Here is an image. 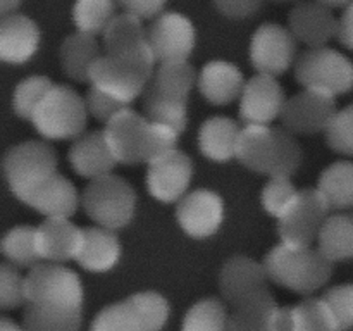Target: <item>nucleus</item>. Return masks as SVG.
I'll return each instance as SVG.
<instances>
[{"mask_svg": "<svg viewBox=\"0 0 353 331\" xmlns=\"http://www.w3.org/2000/svg\"><path fill=\"white\" fill-rule=\"evenodd\" d=\"M241 128L230 117L216 116L202 124L199 133L200 150L205 157L217 162H226L236 157V145Z\"/></svg>", "mask_w": 353, "mask_h": 331, "instance_id": "obj_27", "label": "nucleus"}, {"mask_svg": "<svg viewBox=\"0 0 353 331\" xmlns=\"http://www.w3.org/2000/svg\"><path fill=\"white\" fill-rule=\"evenodd\" d=\"M324 131L327 145L333 150L353 155V106L338 110Z\"/></svg>", "mask_w": 353, "mask_h": 331, "instance_id": "obj_40", "label": "nucleus"}, {"mask_svg": "<svg viewBox=\"0 0 353 331\" xmlns=\"http://www.w3.org/2000/svg\"><path fill=\"white\" fill-rule=\"evenodd\" d=\"M285 92L272 74L248 79L240 97V117L247 124H269L285 109Z\"/></svg>", "mask_w": 353, "mask_h": 331, "instance_id": "obj_16", "label": "nucleus"}, {"mask_svg": "<svg viewBox=\"0 0 353 331\" xmlns=\"http://www.w3.org/2000/svg\"><path fill=\"white\" fill-rule=\"evenodd\" d=\"M269 279L302 295L323 288L333 272V261L321 250L281 243L264 261Z\"/></svg>", "mask_w": 353, "mask_h": 331, "instance_id": "obj_4", "label": "nucleus"}, {"mask_svg": "<svg viewBox=\"0 0 353 331\" xmlns=\"http://www.w3.org/2000/svg\"><path fill=\"white\" fill-rule=\"evenodd\" d=\"M264 0H216V6L230 17H247L261 9Z\"/></svg>", "mask_w": 353, "mask_h": 331, "instance_id": "obj_44", "label": "nucleus"}, {"mask_svg": "<svg viewBox=\"0 0 353 331\" xmlns=\"http://www.w3.org/2000/svg\"><path fill=\"white\" fill-rule=\"evenodd\" d=\"M26 302V278L12 264L3 262L0 268V305L2 309H16Z\"/></svg>", "mask_w": 353, "mask_h": 331, "instance_id": "obj_41", "label": "nucleus"}, {"mask_svg": "<svg viewBox=\"0 0 353 331\" xmlns=\"http://www.w3.org/2000/svg\"><path fill=\"white\" fill-rule=\"evenodd\" d=\"M272 2H293V0H272Z\"/></svg>", "mask_w": 353, "mask_h": 331, "instance_id": "obj_51", "label": "nucleus"}, {"mask_svg": "<svg viewBox=\"0 0 353 331\" xmlns=\"http://www.w3.org/2000/svg\"><path fill=\"white\" fill-rule=\"evenodd\" d=\"M103 134L117 162L137 164L174 150L179 133L126 107L105 123Z\"/></svg>", "mask_w": 353, "mask_h": 331, "instance_id": "obj_1", "label": "nucleus"}, {"mask_svg": "<svg viewBox=\"0 0 353 331\" xmlns=\"http://www.w3.org/2000/svg\"><path fill=\"white\" fill-rule=\"evenodd\" d=\"M21 0H0V12L2 16H9L17 6H19Z\"/></svg>", "mask_w": 353, "mask_h": 331, "instance_id": "obj_48", "label": "nucleus"}, {"mask_svg": "<svg viewBox=\"0 0 353 331\" xmlns=\"http://www.w3.org/2000/svg\"><path fill=\"white\" fill-rule=\"evenodd\" d=\"M334 114L336 106L333 95L307 88L305 92L296 93L286 100L281 121L286 130L293 133L310 134L326 130Z\"/></svg>", "mask_w": 353, "mask_h": 331, "instance_id": "obj_15", "label": "nucleus"}, {"mask_svg": "<svg viewBox=\"0 0 353 331\" xmlns=\"http://www.w3.org/2000/svg\"><path fill=\"white\" fill-rule=\"evenodd\" d=\"M3 174L19 200L57 174V155L43 141H24L9 148L3 157Z\"/></svg>", "mask_w": 353, "mask_h": 331, "instance_id": "obj_8", "label": "nucleus"}, {"mask_svg": "<svg viewBox=\"0 0 353 331\" xmlns=\"http://www.w3.org/2000/svg\"><path fill=\"white\" fill-rule=\"evenodd\" d=\"M321 299L326 302L340 331L353 328V285H338L327 290Z\"/></svg>", "mask_w": 353, "mask_h": 331, "instance_id": "obj_42", "label": "nucleus"}, {"mask_svg": "<svg viewBox=\"0 0 353 331\" xmlns=\"http://www.w3.org/2000/svg\"><path fill=\"white\" fill-rule=\"evenodd\" d=\"M276 331H295V319H293V307H279L278 324Z\"/></svg>", "mask_w": 353, "mask_h": 331, "instance_id": "obj_47", "label": "nucleus"}, {"mask_svg": "<svg viewBox=\"0 0 353 331\" xmlns=\"http://www.w3.org/2000/svg\"><path fill=\"white\" fill-rule=\"evenodd\" d=\"M243 74L234 64L226 61H212L202 68L199 74V88L202 95L216 106L233 102L243 92Z\"/></svg>", "mask_w": 353, "mask_h": 331, "instance_id": "obj_24", "label": "nucleus"}, {"mask_svg": "<svg viewBox=\"0 0 353 331\" xmlns=\"http://www.w3.org/2000/svg\"><path fill=\"white\" fill-rule=\"evenodd\" d=\"M102 34L107 54H134L150 48L147 30L141 26V17L131 12L114 17Z\"/></svg>", "mask_w": 353, "mask_h": 331, "instance_id": "obj_28", "label": "nucleus"}, {"mask_svg": "<svg viewBox=\"0 0 353 331\" xmlns=\"http://www.w3.org/2000/svg\"><path fill=\"white\" fill-rule=\"evenodd\" d=\"M236 159L248 169L269 176H292L302 162L299 141L281 128L247 124L241 128Z\"/></svg>", "mask_w": 353, "mask_h": 331, "instance_id": "obj_2", "label": "nucleus"}, {"mask_svg": "<svg viewBox=\"0 0 353 331\" xmlns=\"http://www.w3.org/2000/svg\"><path fill=\"white\" fill-rule=\"evenodd\" d=\"M295 331H340L330 307L323 299L303 300L293 307Z\"/></svg>", "mask_w": 353, "mask_h": 331, "instance_id": "obj_37", "label": "nucleus"}, {"mask_svg": "<svg viewBox=\"0 0 353 331\" xmlns=\"http://www.w3.org/2000/svg\"><path fill=\"white\" fill-rule=\"evenodd\" d=\"M2 254L12 264L34 268L40 264L41 254L38 247V228L16 226L3 237Z\"/></svg>", "mask_w": 353, "mask_h": 331, "instance_id": "obj_34", "label": "nucleus"}, {"mask_svg": "<svg viewBox=\"0 0 353 331\" xmlns=\"http://www.w3.org/2000/svg\"><path fill=\"white\" fill-rule=\"evenodd\" d=\"M83 207L97 224L109 230H119L133 219L137 193L133 186L119 176H100L92 179L83 192Z\"/></svg>", "mask_w": 353, "mask_h": 331, "instance_id": "obj_7", "label": "nucleus"}, {"mask_svg": "<svg viewBox=\"0 0 353 331\" xmlns=\"http://www.w3.org/2000/svg\"><path fill=\"white\" fill-rule=\"evenodd\" d=\"M99 57L100 47L95 40V34L78 31L62 41V69L69 78L76 79V81H88L90 71Z\"/></svg>", "mask_w": 353, "mask_h": 331, "instance_id": "obj_29", "label": "nucleus"}, {"mask_svg": "<svg viewBox=\"0 0 353 331\" xmlns=\"http://www.w3.org/2000/svg\"><path fill=\"white\" fill-rule=\"evenodd\" d=\"M290 31L296 41L310 48L324 47L334 34H338V21L330 7L321 2H300L290 12Z\"/></svg>", "mask_w": 353, "mask_h": 331, "instance_id": "obj_19", "label": "nucleus"}, {"mask_svg": "<svg viewBox=\"0 0 353 331\" xmlns=\"http://www.w3.org/2000/svg\"><path fill=\"white\" fill-rule=\"evenodd\" d=\"M192 176V159L185 152L174 148V150L148 162V192L161 202H176L186 195Z\"/></svg>", "mask_w": 353, "mask_h": 331, "instance_id": "obj_14", "label": "nucleus"}, {"mask_svg": "<svg viewBox=\"0 0 353 331\" xmlns=\"http://www.w3.org/2000/svg\"><path fill=\"white\" fill-rule=\"evenodd\" d=\"M268 279L264 264L248 257H233L221 269V293L228 303L236 307L250 297L269 290Z\"/></svg>", "mask_w": 353, "mask_h": 331, "instance_id": "obj_18", "label": "nucleus"}, {"mask_svg": "<svg viewBox=\"0 0 353 331\" xmlns=\"http://www.w3.org/2000/svg\"><path fill=\"white\" fill-rule=\"evenodd\" d=\"M179 226L193 238H207L217 231L224 217V202L216 192L195 190L179 200L176 209Z\"/></svg>", "mask_w": 353, "mask_h": 331, "instance_id": "obj_17", "label": "nucleus"}, {"mask_svg": "<svg viewBox=\"0 0 353 331\" xmlns=\"http://www.w3.org/2000/svg\"><path fill=\"white\" fill-rule=\"evenodd\" d=\"M86 107H88V112H92V116H95L100 121H109L116 116L117 112H121L123 109H126V103L119 102V100L112 99L110 95H107L102 90L92 86L86 95Z\"/></svg>", "mask_w": 353, "mask_h": 331, "instance_id": "obj_43", "label": "nucleus"}, {"mask_svg": "<svg viewBox=\"0 0 353 331\" xmlns=\"http://www.w3.org/2000/svg\"><path fill=\"white\" fill-rule=\"evenodd\" d=\"M319 192L331 209L353 207V162H334L319 178Z\"/></svg>", "mask_w": 353, "mask_h": 331, "instance_id": "obj_32", "label": "nucleus"}, {"mask_svg": "<svg viewBox=\"0 0 353 331\" xmlns=\"http://www.w3.org/2000/svg\"><path fill=\"white\" fill-rule=\"evenodd\" d=\"M40 45L37 23L23 14H9L0 23V57L6 62L23 64L30 61Z\"/></svg>", "mask_w": 353, "mask_h": 331, "instance_id": "obj_21", "label": "nucleus"}, {"mask_svg": "<svg viewBox=\"0 0 353 331\" xmlns=\"http://www.w3.org/2000/svg\"><path fill=\"white\" fill-rule=\"evenodd\" d=\"M86 102L72 88L54 85L34 109L31 123L48 140H72L86 126Z\"/></svg>", "mask_w": 353, "mask_h": 331, "instance_id": "obj_6", "label": "nucleus"}, {"mask_svg": "<svg viewBox=\"0 0 353 331\" xmlns=\"http://www.w3.org/2000/svg\"><path fill=\"white\" fill-rule=\"evenodd\" d=\"M90 331H148L143 314L133 297L103 307L93 319Z\"/></svg>", "mask_w": 353, "mask_h": 331, "instance_id": "obj_33", "label": "nucleus"}, {"mask_svg": "<svg viewBox=\"0 0 353 331\" xmlns=\"http://www.w3.org/2000/svg\"><path fill=\"white\" fill-rule=\"evenodd\" d=\"M338 37L345 47L353 50V2L348 3L343 16L338 21Z\"/></svg>", "mask_w": 353, "mask_h": 331, "instance_id": "obj_46", "label": "nucleus"}, {"mask_svg": "<svg viewBox=\"0 0 353 331\" xmlns=\"http://www.w3.org/2000/svg\"><path fill=\"white\" fill-rule=\"evenodd\" d=\"M85 230L69 221V217H47L38 226V247L41 259L50 262H65L78 257Z\"/></svg>", "mask_w": 353, "mask_h": 331, "instance_id": "obj_20", "label": "nucleus"}, {"mask_svg": "<svg viewBox=\"0 0 353 331\" xmlns=\"http://www.w3.org/2000/svg\"><path fill=\"white\" fill-rule=\"evenodd\" d=\"M181 331H230V316L217 299L200 300L186 312Z\"/></svg>", "mask_w": 353, "mask_h": 331, "instance_id": "obj_35", "label": "nucleus"}, {"mask_svg": "<svg viewBox=\"0 0 353 331\" xmlns=\"http://www.w3.org/2000/svg\"><path fill=\"white\" fill-rule=\"evenodd\" d=\"M26 299L43 305L83 309V285L74 271L57 262L37 264L26 276Z\"/></svg>", "mask_w": 353, "mask_h": 331, "instance_id": "obj_10", "label": "nucleus"}, {"mask_svg": "<svg viewBox=\"0 0 353 331\" xmlns=\"http://www.w3.org/2000/svg\"><path fill=\"white\" fill-rule=\"evenodd\" d=\"M299 190L295 188L288 176H271L262 190V205L271 216L281 217L295 202Z\"/></svg>", "mask_w": 353, "mask_h": 331, "instance_id": "obj_39", "label": "nucleus"}, {"mask_svg": "<svg viewBox=\"0 0 353 331\" xmlns=\"http://www.w3.org/2000/svg\"><path fill=\"white\" fill-rule=\"evenodd\" d=\"M331 205L319 188L299 192L295 202L279 217L278 233L281 241L293 247H310L327 219Z\"/></svg>", "mask_w": 353, "mask_h": 331, "instance_id": "obj_11", "label": "nucleus"}, {"mask_svg": "<svg viewBox=\"0 0 353 331\" xmlns=\"http://www.w3.org/2000/svg\"><path fill=\"white\" fill-rule=\"evenodd\" d=\"M126 12L138 17H157L164 7L165 0H119Z\"/></svg>", "mask_w": 353, "mask_h": 331, "instance_id": "obj_45", "label": "nucleus"}, {"mask_svg": "<svg viewBox=\"0 0 353 331\" xmlns=\"http://www.w3.org/2000/svg\"><path fill=\"white\" fill-rule=\"evenodd\" d=\"M319 250L330 261L353 259V214L327 217L319 233Z\"/></svg>", "mask_w": 353, "mask_h": 331, "instance_id": "obj_31", "label": "nucleus"}, {"mask_svg": "<svg viewBox=\"0 0 353 331\" xmlns=\"http://www.w3.org/2000/svg\"><path fill=\"white\" fill-rule=\"evenodd\" d=\"M0 331H24V330L17 326L14 321H10L9 317H2V319H0Z\"/></svg>", "mask_w": 353, "mask_h": 331, "instance_id": "obj_49", "label": "nucleus"}, {"mask_svg": "<svg viewBox=\"0 0 353 331\" xmlns=\"http://www.w3.org/2000/svg\"><path fill=\"white\" fill-rule=\"evenodd\" d=\"M152 48L134 54H103L97 59L90 71L92 86L102 90L112 99L130 103L145 92L154 74Z\"/></svg>", "mask_w": 353, "mask_h": 331, "instance_id": "obj_5", "label": "nucleus"}, {"mask_svg": "<svg viewBox=\"0 0 353 331\" xmlns=\"http://www.w3.org/2000/svg\"><path fill=\"white\" fill-rule=\"evenodd\" d=\"M295 76L305 88L333 97L353 88L352 61L327 47H316L303 52L296 61Z\"/></svg>", "mask_w": 353, "mask_h": 331, "instance_id": "obj_9", "label": "nucleus"}, {"mask_svg": "<svg viewBox=\"0 0 353 331\" xmlns=\"http://www.w3.org/2000/svg\"><path fill=\"white\" fill-rule=\"evenodd\" d=\"M230 331H276L279 307L269 290L233 307Z\"/></svg>", "mask_w": 353, "mask_h": 331, "instance_id": "obj_26", "label": "nucleus"}, {"mask_svg": "<svg viewBox=\"0 0 353 331\" xmlns=\"http://www.w3.org/2000/svg\"><path fill=\"white\" fill-rule=\"evenodd\" d=\"M114 9V0H76L72 16L78 31L88 34L103 33L110 21L116 17Z\"/></svg>", "mask_w": 353, "mask_h": 331, "instance_id": "obj_36", "label": "nucleus"}, {"mask_svg": "<svg viewBox=\"0 0 353 331\" xmlns=\"http://www.w3.org/2000/svg\"><path fill=\"white\" fill-rule=\"evenodd\" d=\"M155 61H186L195 47L193 23L179 12H162L147 30Z\"/></svg>", "mask_w": 353, "mask_h": 331, "instance_id": "obj_12", "label": "nucleus"}, {"mask_svg": "<svg viewBox=\"0 0 353 331\" xmlns=\"http://www.w3.org/2000/svg\"><path fill=\"white\" fill-rule=\"evenodd\" d=\"M195 78L188 61L161 62L143 92L145 116L181 133L186 128V102Z\"/></svg>", "mask_w": 353, "mask_h": 331, "instance_id": "obj_3", "label": "nucleus"}, {"mask_svg": "<svg viewBox=\"0 0 353 331\" xmlns=\"http://www.w3.org/2000/svg\"><path fill=\"white\" fill-rule=\"evenodd\" d=\"M83 309L28 302L23 314L24 331H78Z\"/></svg>", "mask_w": 353, "mask_h": 331, "instance_id": "obj_30", "label": "nucleus"}, {"mask_svg": "<svg viewBox=\"0 0 353 331\" xmlns=\"http://www.w3.org/2000/svg\"><path fill=\"white\" fill-rule=\"evenodd\" d=\"M317 2L324 3L327 7H341V6H347L350 3V0H317Z\"/></svg>", "mask_w": 353, "mask_h": 331, "instance_id": "obj_50", "label": "nucleus"}, {"mask_svg": "<svg viewBox=\"0 0 353 331\" xmlns=\"http://www.w3.org/2000/svg\"><path fill=\"white\" fill-rule=\"evenodd\" d=\"M21 202L47 217H71L78 209L79 197L74 185L61 174H54L38 188L28 193Z\"/></svg>", "mask_w": 353, "mask_h": 331, "instance_id": "obj_23", "label": "nucleus"}, {"mask_svg": "<svg viewBox=\"0 0 353 331\" xmlns=\"http://www.w3.org/2000/svg\"><path fill=\"white\" fill-rule=\"evenodd\" d=\"M52 86H54V83L45 76H30V78L23 79L14 90L12 99V106L17 116L31 119L34 109L40 106V102L50 92Z\"/></svg>", "mask_w": 353, "mask_h": 331, "instance_id": "obj_38", "label": "nucleus"}, {"mask_svg": "<svg viewBox=\"0 0 353 331\" xmlns=\"http://www.w3.org/2000/svg\"><path fill=\"white\" fill-rule=\"evenodd\" d=\"M296 38L281 24L265 23L252 37L250 61L259 72L278 76L293 64Z\"/></svg>", "mask_w": 353, "mask_h": 331, "instance_id": "obj_13", "label": "nucleus"}, {"mask_svg": "<svg viewBox=\"0 0 353 331\" xmlns=\"http://www.w3.org/2000/svg\"><path fill=\"white\" fill-rule=\"evenodd\" d=\"M121 257L119 238L109 228H86L79 250L78 264L93 272L112 269Z\"/></svg>", "mask_w": 353, "mask_h": 331, "instance_id": "obj_25", "label": "nucleus"}, {"mask_svg": "<svg viewBox=\"0 0 353 331\" xmlns=\"http://www.w3.org/2000/svg\"><path fill=\"white\" fill-rule=\"evenodd\" d=\"M69 162L79 176L95 179L110 174L117 159L114 157L103 131H92L76 138L69 150Z\"/></svg>", "mask_w": 353, "mask_h": 331, "instance_id": "obj_22", "label": "nucleus"}]
</instances>
